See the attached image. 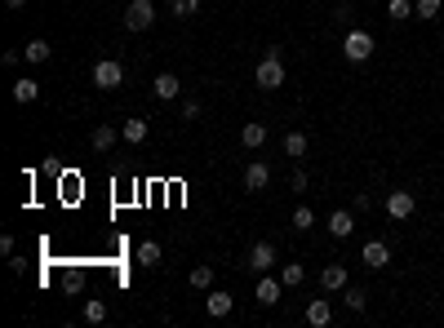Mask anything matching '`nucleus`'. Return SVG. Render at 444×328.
Here are the masks:
<instances>
[{"mask_svg":"<svg viewBox=\"0 0 444 328\" xmlns=\"http://www.w3.org/2000/svg\"><path fill=\"white\" fill-rule=\"evenodd\" d=\"M351 231H355V218H351V213H347V209H338V213H334V218H329V235H338V240H347Z\"/></svg>","mask_w":444,"mask_h":328,"instance_id":"obj_14","label":"nucleus"},{"mask_svg":"<svg viewBox=\"0 0 444 328\" xmlns=\"http://www.w3.org/2000/svg\"><path fill=\"white\" fill-rule=\"evenodd\" d=\"M285 156L302 160V156H307V134H289V138H285Z\"/></svg>","mask_w":444,"mask_h":328,"instance_id":"obj_24","label":"nucleus"},{"mask_svg":"<svg viewBox=\"0 0 444 328\" xmlns=\"http://www.w3.org/2000/svg\"><path fill=\"white\" fill-rule=\"evenodd\" d=\"M311 226H316V213H311L307 204H298L293 209V231H311Z\"/></svg>","mask_w":444,"mask_h":328,"instance_id":"obj_23","label":"nucleus"},{"mask_svg":"<svg viewBox=\"0 0 444 328\" xmlns=\"http://www.w3.org/2000/svg\"><path fill=\"white\" fill-rule=\"evenodd\" d=\"M240 142H244V146H249V151H258V146H262V142H267V124H258V120H249V124H244V129H240Z\"/></svg>","mask_w":444,"mask_h":328,"instance_id":"obj_17","label":"nucleus"},{"mask_svg":"<svg viewBox=\"0 0 444 328\" xmlns=\"http://www.w3.org/2000/svg\"><path fill=\"white\" fill-rule=\"evenodd\" d=\"M387 18H396V23L414 18V0H391V5H387Z\"/></svg>","mask_w":444,"mask_h":328,"instance_id":"obj_22","label":"nucleus"},{"mask_svg":"<svg viewBox=\"0 0 444 328\" xmlns=\"http://www.w3.org/2000/svg\"><path fill=\"white\" fill-rule=\"evenodd\" d=\"M267 182H271V169H267L262 160L244 169V191H267Z\"/></svg>","mask_w":444,"mask_h":328,"instance_id":"obj_10","label":"nucleus"},{"mask_svg":"<svg viewBox=\"0 0 444 328\" xmlns=\"http://www.w3.org/2000/svg\"><path fill=\"white\" fill-rule=\"evenodd\" d=\"M249 266H254L258 275H267V271L275 266V244H271V240H258L254 249H249Z\"/></svg>","mask_w":444,"mask_h":328,"instance_id":"obj_6","label":"nucleus"},{"mask_svg":"<svg viewBox=\"0 0 444 328\" xmlns=\"http://www.w3.org/2000/svg\"><path fill=\"white\" fill-rule=\"evenodd\" d=\"M27 62H49V54H54V49H49V40H27Z\"/></svg>","mask_w":444,"mask_h":328,"instance_id":"obj_19","label":"nucleus"},{"mask_svg":"<svg viewBox=\"0 0 444 328\" xmlns=\"http://www.w3.org/2000/svg\"><path fill=\"white\" fill-rule=\"evenodd\" d=\"M254 85H258V89H280V85H285V62H280V54H275V49L258 62Z\"/></svg>","mask_w":444,"mask_h":328,"instance_id":"obj_1","label":"nucleus"},{"mask_svg":"<svg viewBox=\"0 0 444 328\" xmlns=\"http://www.w3.org/2000/svg\"><path fill=\"white\" fill-rule=\"evenodd\" d=\"M347 306H351V310H365V306H369V293H365V288H351V284H347Z\"/></svg>","mask_w":444,"mask_h":328,"instance_id":"obj_29","label":"nucleus"},{"mask_svg":"<svg viewBox=\"0 0 444 328\" xmlns=\"http://www.w3.org/2000/svg\"><path fill=\"white\" fill-rule=\"evenodd\" d=\"M147 134H152V124H147L142 116H134V120H125V129H120V138H125L129 146H138V142H147Z\"/></svg>","mask_w":444,"mask_h":328,"instance_id":"obj_12","label":"nucleus"},{"mask_svg":"<svg viewBox=\"0 0 444 328\" xmlns=\"http://www.w3.org/2000/svg\"><path fill=\"white\" fill-rule=\"evenodd\" d=\"M116 129H111V124H98L93 129V134H89V142H93V151H111V146H116Z\"/></svg>","mask_w":444,"mask_h":328,"instance_id":"obj_18","label":"nucleus"},{"mask_svg":"<svg viewBox=\"0 0 444 328\" xmlns=\"http://www.w3.org/2000/svg\"><path fill=\"white\" fill-rule=\"evenodd\" d=\"M138 262H142V266H160V244H156V240L138 244Z\"/></svg>","mask_w":444,"mask_h":328,"instance_id":"obj_20","label":"nucleus"},{"mask_svg":"<svg viewBox=\"0 0 444 328\" xmlns=\"http://www.w3.org/2000/svg\"><path fill=\"white\" fill-rule=\"evenodd\" d=\"M342 54H347V62H365V58L373 54V36H369V31H347Z\"/></svg>","mask_w":444,"mask_h":328,"instance_id":"obj_4","label":"nucleus"},{"mask_svg":"<svg viewBox=\"0 0 444 328\" xmlns=\"http://www.w3.org/2000/svg\"><path fill=\"white\" fill-rule=\"evenodd\" d=\"M289 187H293V191H307V173H302V169H293V177H289Z\"/></svg>","mask_w":444,"mask_h":328,"instance_id":"obj_32","label":"nucleus"},{"mask_svg":"<svg viewBox=\"0 0 444 328\" xmlns=\"http://www.w3.org/2000/svg\"><path fill=\"white\" fill-rule=\"evenodd\" d=\"M302 280H307V271H302V266H298V262H289V266H285V271H280V284H285V288H298V284H302Z\"/></svg>","mask_w":444,"mask_h":328,"instance_id":"obj_21","label":"nucleus"},{"mask_svg":"<svg viewBox=\"0 0 444 328\" xmlns=\"http://www.w3.org/2000/svg\"><path fill=\"white\" fill-rule=\"evenodd\" d=\"M120 80H125V67H120L116 58L93 62V85H98V89H120Z\"/></svg>","mask_w":444,"mask_h":328,"instance_id":"obj_2","label":"nucleus"},{"mask_svg":"<svg viewBox=\"0 0 444 328\" xmlns=\"http://www.w3.org/2000/svg\"><path fill=\"white\" fill-rule=\"evenodd\" d=\"M329 320H334V306H329L324 298H311V302H307V324H316V328H324Z\"/></svg>","mask_w":444,"mask_h":328,"instance_id":"obj_13","label":"nucleus"},{"mask_svg":"<svg viewBox=\"0 0 444 328\" xmlns=\"http://www.w3.org/2000/svg\"><path fill=\"white\" fill-rule=\"evenodd\" d=\"M152 93L169 102V98H178V93H183V80H178L173 71H164V76H156V80H152Z\"/></svg>","mask_w":444,"mask_h":328,"instance_id":"obj_9","label":"nucleus"},{"mask_svg":"<svg viewBox=\"0 0 444 328\" xmlns=\"http://www.w3.org/2000/svg\"><path fill=\"white\" fill-rule=\"evenodd\" d=\"M280 288H285V284H275L271 275H262V280H258V293H254V298H258L262 306H275V302H280Z\"/></svg>","mask_w":444,"mask_h":328,"instance_id":"obj_16","label":"nucleus"},{"mask_svg":"<svg viewBox=\"0 0 444 328\" xmlns=\"http://www.w3.org/2000/svg\"><path fill=\"white\" fill-rule=\"evenodd\" d=\"M5 5H9V9H23V5H27V0H5Z\"/></svg>","mask_w":444,"mask_h":328,"instance_id":"obj_33","label":"nucleus"},{"mask_svg":"<svg viewBox=\"0 0 444 328\" xmlns=\"http://www.w3.org/2000/svg\"><path fill=\"white\" fill-rule=\"evenodd\" d=\"M232 306H236V298H232V293H222V288H209V298H205V310H209L213 320L232 315Z\"/></svg>","mask_w":444,"mask_h":328,"instance_id":"obj_8","label":"nucleus"},{"mask_svg":"<svg viewBox=\"0 0 444 328\" xmlns=\"http://www.w3.org/2000/svg\"><path fill=\"white\" fill-rule=\"evenodd\" d=\"M414 13H418V18H426V23H431L436 13H440V0H418V5H414Z\"/></svg>","mask_w":444,"mask_h":328,"instance_id":"obj_30","label":"nucleus"},{"mask_svg":"<svg viewBox=\"0 0 444 328\" xmlns=\"http://www.w3.org/2000/svg\"><path fill=\"white\" fill-rule=\"evenodd\" d=\"M414 209H418V200H414V191H391L387 195V213L396 222H404V218H414Z\"/></svg>","mask_w":444,"mask_h":328,"instance_id":"obj_5","label":"nucleus"},{"mask_svg":"<svg viewBox=\"0 0 444 328\" xmlns=\"http://www.w3.org/2000/svg\"><path fill=\"white\" fill-rule=\"evenodd\" d=\"M85 320H89V324H103V320H107V302H98V298L85 302Z\"/></svg>","mask_w":444,"mask_h":328,"instance_id":"obj_28","label":"nucleus"},{"mask_svg":"<svg viewBox=\"0 0 444 328\" xmlns=\"http://www.w3.org/2000/svg\"><path fill=\"white\" fill-rule=\"evenodd\" d=\"M195 9H200V0H169V13H173V18H191Z\"/></svg>","mask_w":444,"mask_h":328,"instance_id":"obj_25","label":"nucleus"},{"mask_svg":"<svg viewBox=\"0 0 444 328\" xmlns=\"http://www.w3.org/2000/svg\"><path fill=\"white\" fill-rule=\"evenodd\" d=\"M320 284H324L329 293H342V288H347V266H342V262L324 266V271H320Z\"/></svg>","mask_w":444,"mask_h":328,"instance_id":"obj_11","label":"nucleus"},{"mask_svg":"<svg viewBox=\"0 0 444 328\" xmlns=\"http://www.w3.org/2000/svg\"><path fill=\"white\" fill-rule=\"evenodd\" d=\"M152 23H156V5L152 0H134V5L125 9V27L129 31H147Z\"/></svg>","mask_w":444,"mask_h":328,"instance_id":"obj_3","label":"nucleus"},{"mask_svg":"<svg viewBox=\"0 0 444 328\" xmlns=\"http://www.w3.org/2000/svg\"><path fill=\"white\" fill-rule=\"evenodd\" d=\"M183 120H200V102H195V98L183 102Z\"/></svg>","mask_w":444,"mask_h":328,"instance_id":"obj_31","label":"nucleus"},{"mask_svg":"<svg viewBox=\"0 0 444 328\" xmlns=\"http://www.w3.org/2000/svg\"><path fill=\"white\" fill-rule=\"evenodd\" d=\"M85 288V271H62V293H80Z\"/></svg>","mask_w":444,"mask_h":328,"instance_id":"obj_27","label":"nucleus"},{"mask_svg":"<svg viewBox=\"0 0 444 328\" xmlns=\"http://www.w3.org/2000/svg\"><path fill=\"white\" fill-rule=\"evenodd\" d=\"M36 98H40V85H36V80H31V76H23V80H13V102H36Z\"/></svg>","mask_w":444,"mask_h":328,"instance_id":"obj_15","label":"nucleus"},{"mask_svg":"<svg viewBox=\"0 0 444 328\" xmlns=\"http://www.w3.org/2000/svg\"><path fill=\"white\" fill-rule=\"evenodd\" d=\"M191 288H205V293H209V288H213V266H195V271H191Z\"/></svg>","mask_w":444,"mask_h":328,"instance_id":"obj_26","label":"nucleus"},{"mask_svg":"<svg viewBox=\"0 0 444 328\" xmlns=\"http://www.w3.org/2000/svg\"><path fill=\"white\" fill-rule=\"evenodd\" d=\"M360 262H365V266H373V271H382L387 262H391V249H387L382 240H369L365 249H360Z\"/></svg>","mask_w":444,"mask_h":328,"instance_id":"obj_7","label":"nucleus"}]
</instances>
